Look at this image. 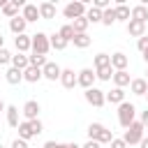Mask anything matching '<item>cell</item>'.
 Returning <instances> with one entry per match:
<instances>
[{
	"label": "cell",
	"mask_w": 148,
	"mask_h": 148,
	"mask_svg": "<svg viewBox=\"0 0 148 148\" xmlns=\"http://www.w3.org/2000/svg\"><path fill=\"white\" fill-rule=\"evenodd\" d=\"M88 139H90V141H97V143L102 146V143H111L113 134H111V130H106L102 123H92V125L88 127Z\"/></svg>",
	"instance_id": "6da1fadb"
},
{
	"label": "cell",
	"mask_w": 148,
	"mask_h": 148,
	"mask_svg": "<svg viewBox=\"0 0 148 148\" xmlns=\"http://www.w3.org/2000/svg\"><path fill=\"white\" fill-rule=\"evenodd\" d=\"M134 116H136V106H134V104H130V102L118 104V123H120L125 130L134 123Z\"/></svg>",
	"instance_id": "7a4b0ae2"
},
{
	"label": "cell",
	"mask_w": 148,
	"mask_h": 148,
	"mask_svg": "<svg viewBox=\"0 0 148 148\" xmlns=\"http://www.w3.org/2000/svg\"><path fill=\"white\" fill-rule=\"evenodd\" d=\"M143 130H146V127H143L139 120H134V123H132V125L125 130V136H123V141H125L127 146H134V143H139V141L143 139Z\"/></svg>",
	"instance_id": "3957f363"
},
{
	"label": "cell",
	"mask_w": 148,
	"mask_h": 148,
	"mask_svg": "<svg viewBox=\"0 0 148 148\" xmlns=\"http://www.w3.org/2000/svg\"><path fill=\"white\" fill-rule=\"evenodd\" d=\"M32 39V53H37V56H46L49 53V49H51V44H49V35H44V32H37V35H32L30 37Z\"/></svg>",
	"instance_id": "277c9868"
},
{
	"label": "cell",
	"mask_w": 148,
	"mask_h": 148,
	"mask_svg": "<svg viewBox=\"0 0 148 148\" xmlns=\"http://www.w3.org/2000/svg\"><path fill=\"white\" fill-rule=\"evenodd\" d=\"M83 95H86V102H88V104H92L95 109H102V106H104V102H106L104 90H99V88H95V86H92V88H88Z\"/></svg>",
	"instance_id": "5b68a950"
},
{
	"label": "cell",
	"mask_w": 148,
	"mask_h": 148,
	"mask_svg": "<svg viewBox=\"0 0 148 148\" xmlns=\"http://www.w3.org/2000/svg\"><path fill=\"white\" fill-rule=\"evenodd\" d=\"M86 2H67L65 5V9H62V14H65V18H79V16H86Z\"/></svg>",
	"instance_id": "8992f818"
},
{
	"label": "cell",
	"mask_w": 148,
	"mask_h": 148,
	"mask_svg": "<svg viewBox=\"0 0 148 148\" xmlns=\"http://www.w3.org/2000/svg\"><path fill=\"white\" fill-rule=\"evenodd\" d=\"M95 72L90 69V67H86V69H81L79 74H76V86H81V88H92V83H95Z\"/></svg>",
	"instance_id": "52a82bcc"
},
{
	"label": "cell",
	"mask_w": 148,
	"mask_h": 148,
	"mask_svg": "<svg viewBox=\"0 0 148 148\" xmlns=\"http://www.w3.org/2000/svg\"><path fill=\"white\" fill-rule=\"evenodd\" d=\"M23 116H25V120H37V116H39V111H42V106H39V102L37 99H28L25 104H23Z\"/></svg>",
	"instance_id": "ba28073f"
},
{
	"label": "cell",
	"mask_w": 148,
	"mask_h": 148,
	"mask_svg": "<svg viewBox=\"0 0 148 148\" xmlns=\"http://www.w3.org/2000/svg\"><path fill=\"white\" fill-rule=\"evenodd\" d=\"M23 7H25L23 0H7L5 7H2V14L9 16V18H14V16H18V9H23Z\"/></svg>",
	"instance_id": "9c48e42d"
},
{
	"label": "cell",
	"mask_w": 148,
	"mask_h": 148,
	"mask_svg": "<svg viewBox=\"0 0 148 148\" xmlns=\"http://www.w3.org/2000/svg\"><path fill=\"white\" fill-rule=\"evenodd\" d=\"M60 72H62V69H60L56 62H46V65L42 67V76L49 79V81H58V79H60Z\"/></svg>",
	"instance_id": "30bf717a"
},
{
	"label": "cell",
	"mask_w": 148,
	"mask_h": 148,
	"mask_svg": "<svg viewBox=\"0 0 148 148\" xmlns=\"http://www.w3.org/2000/svg\"><path fill=\"white\" fill-rule=\"evenodd\" d=\"M25 18L23 16H14V18H9V30L18 37V35H25Z\"/></svg>",
	"instance_id": "8fae6325"
},
{
	"label": "cell",
	"mask_w": 148,
	"mask_h": 148,
	"mask_svg": "<svg viewBox=\"0 0 148 148\" xmlns=\"http://www.w3.org/2000/svg\"><path fill=\"white\" fill-rule=\"evenodd\" d=\"M130 18H132V21H141V23H146V21H148V9H146V5H136V7H132V9H130Z\"/></svg>",
	"instance_id": "7c38bea8"
},
{
	"label": "cell",
	"mask_w": 148,
	"mask_h": 148,
	"mask_svg": "<svg viewBox=\"0 0 148 148\" xmlns=\"http://www.w3.org/2000/svg\"><path fill=\"white\" fill-rule=\"evenodd\" d=\"M127 32L132 35V37H143L146 35V23H141V21H127Z\"/></svg>",
	"instance_id": "4fadbf2b"
},
{
	"label": "cell",
	"mask_w": 148,
	"mask_h": 148,
	"mask_svg": "<svg viewBox=\"0 0 148 148\" xmlns=\"http://www.w3.org/2000/svg\"><path fill=\"white\" fill-rule=\"evenodd\" d=\"M58 81L62 83V88H74V86H76V74H74V69H62Z\"/></svg>",
	"instance_id": "5bb4252c"
},
{
	"label": "cell",
	"mask_w": 148,
	"mask_h": 148,
	"mask_svg": "<svg viewBox=\"0 0 148 148\" xmlns=\"http://www.w3.org/2000/svg\"><path fill=\"white\" fill-rule=\"evenodd\" d=\"M21 16L25 18V23H32V21H37V18H39V7L28 2V5L23 7V14H21Z\"/></svg>",
	"instance_id": "9a60e30c"
},
{
	"label": "cell",
	"mask_w": 148,
	"mask_h": 148,
	"mask_svg": "<svg viewBox=\"0 0 148 148\" xmlns=\"http://www.w3.org/2000/svg\"><path fill=\"white\" fill-rule=\"evenodd\" d=\"M14 46H16V51H18V53H28V51H30V46H32V39H30L28 35H18V37L14 39Z\"/></svg>",
	"instance_id": "2e32d148"
},
{
	"label": "cell",
	"mask_w": 148,
	"mask_h": 148,
	"mask_svg": "<svg viewBox=\"0 0 148 148\" xmlns=\"http://www.w3.org/2000/svg\"><path fill=\"white\" fill-rule=\"evenodd\" d=\"M111 67L116 69V72H123V69H127V56L125 53H113L111 56Z\"/></svg>",
	"instance_id": "e0dca14e"
},
{
	"label": "cell",
	"mask_w": 148,
	"mask_h": 148,
	"mask_svg": "<svg viewBox=\"0 0 148 148\" xmlns=\"http://www.w3.org/2000/svg\"><path fill=\"white\" fill-rule=\"evenodd\" d=\"M5 79H7V83H9V86H18V83L23 81V72H21V69H16V67H9V69L5 72Z\"/></svg>",
	"instance_id": "ac0fdd59"
},
{
	"label": "cell",
	"mask_w": 148,
	"mask_h": 148,
	"mask_svg": "<svg viewBox=\"0 0 148 148\" xmlns=\"http://www.w3.org/2000/svg\"><path fill=\"white\" fill-rule=\"evenodd\" d=\"M130 90L134 95H146L148 92V81L146 79H132L130 81Z\"/></svg>",
	"instance_id": "d6986e66"
},
{
	"label": "cell",
	"mask_w": 148,
	"mask_h": 148,
	"mask_svg": "<svg viewBox=\"0 0 148 148\" xmlns=\"http://www.w3.org/2000/svg\"><path fill=\"white\" fill-rule=\"evenodd\" d=\"M104 97H106V102H111V104H123V102H125V90H123V88H113V90L104 92Z\"/></svg>",
	"instance_id": "ffe728a7"
},
{
	"label": "cell",
	"mask_w": 148,
	"mask_h": 148,
	"mask_svg": "<svg viewBox=\"0 0 148 148\" xmlns=\"http://www.w3.org/2000/svg\"><path fill=\"white\" fill-rule=\"evenodd\" d=\"M12 67H16V69H28L30 67V60H28V56L25 53H16V56H12Z\"/></svg>",
	"instance_id": "44dd1931"
},
{
	"label": "cell",
	"mask_w": 148,
	"mask_h": 148,
	"mask_svg": "<svg viewBox=\"0 0 148 148\" xmlns=\"http://www.w3.org/2000/svg\"><path fill=\"white\" fill-rule=\"evenodd\" d=\"M113 83H116V88H125V86H130V74H127V69H123V72H113Z\"/></svg>",
	"instance_id": "7402d4cb"
},
{
	"label": "cell",
	"mask_w": 148,
	"mask_h": 148,
	"mask_svg": "<svg viewBox=\"0 0 148 148\" xmlns=\"http://www.w3.org/2000/svg\"><path fill=\"white\" fill-rule=\"evenodd\" d=\"M5 113H7V125L16 130V127H18V109H16L14 104H9V106L5 109Z\"/></svg>",
	"instance_id": "603a6c76"
},
{
	"label": "cell",
	"mask_w": 148,
	"mask_h": 148,
	"mask_svg": "<svg viewBox=\"0 0 148 148\" xmlns=\"http://www.w3.org/2000/svg\"><path fill=\"white\" fill-rule=\"evenodd\" d=\"M69 25H72V30H74V35H83V32L88 30V25H90V23L86 21V16H79V18H74V21H72Z\"/></svg>",
	"instance_id": "cb8c5ba5"
},
{
	"label": "cell",
	"mask_w": 148,
	"mask_h": 148,
	"mask_svg": "<svg viewBox=\"0 0 148 148\" xmlns=\"http://www.w3.org/2000/svg\"><path fill=\"white\" fill-rule=\"evenodd\" d=\"M18 139H23V141H28V139H32L35 136V132H32V127H30V123L28 120H23V123H18Z\"/></svg>",
	"instance_id": "d4e9b609"
},
{
	"label": "cell",
	"mask_w": 148,
	"mask_h": 148,
	"mask_svg": "<svg viewBox=\"0 0 148 148\" xmlns=\"http://www.w3.org/2000/svg\"><path fill=\"white\" fill-rule=\"evenodd\" d=\"M56 16V5L53 2H42L39 5V18H53Z\"/></svg>",
	"instance_id": "484cf974"
},
{
	"label": "cell",
	"mask_w": 148,
	"mask_h": 148,
	"mask_svg": "<svg viewBox=\"0 0 148 148\" xmlns=\"http://www.w3.org/2000/svg\"><path fill=\"white\" fill-rule=\"evenodd\" d=\"M113 12H116V21H130V7L125 2H118L113 7Z\"/></svg>",
	"instance_id": "4316f807"
},
{
	"label": "cell",
	"mask_w": 148,
	"mask_h": 148,
	"mask_svg": "<svg viewBox=\"0 0 148 148\" xmlns=\"http://www.w3.org/2000/svg\"><path fill=\"white\" fill-rule=\"evenodd\" d=\"M39 79H42V69H37V67H28V69H23V81L37 83Z\"/></svg>",
	"instance_id": "83f0119b"
},
{
	"label": "cell",
	"mask_w": 148,
	"mask_h": 148,
	"mask_svg": "<svg viewBox=\"0 0 148 148\" xmlns=\"http://www.w3.org/2000/svg\"><path fill=\"white\" fill-rule=\"evenodd\" d=\"M86 21L88 23H102V12L95 9V7H88L86 9Z\"/></svg>",
	"instance_id": "f1b7e54d"
},
{
	"label": "cell",
	"mask_w": 148,
	"mask_h": 148,
	"mask_svg": "<svg viewBox=\"0 0 148 148\" xmlns=\"http://www.w3.org/2000/svg\"><path fill=\"white\" fill-rule=\"evenodd\" d=\"M49 44H51V49H56V51H62V49H65L69 42H65V39H62V37L56 32V35H51V37H49Z\"/></svg>",
	"instance_id": "f546056e"
},
{
	"label": "cell",
	"mask_w": 148,
	"mask_h": 148,
	"mask_svg": "<svg viewBox=\"0 0 148 148\" xmlns=\"http://www.w3.org/2000/svg\"><path fill=\"white\" fill-rule=\"evenodd\" d=\"M72 42H74V46H76V49H88L92 39H90V37L83 32V35H74V39H72Z\"/></svg>",
	"instance_id": "4dcf8cb0"
},
{
	"label": "cell",
	"mask_w": 148,
	"mask_h": 148,
	"mask_svg": "<svg viewBox=\"0 0 148 148\" xmlns=\"http://www.w3.org/2000/svg\"><path fill=\"white\" fill-rule=\"evenodd\" d=\"M111 65V56L109 53H97L95 56V69H102V67H109Z\"/></svg>",
	"instance_id": "1f68e13d"
},
{
	"label": "cell",
	"mask_w": 148,
	"mask_h": 148,
	"mask_svg": "<svg viewBox=\"0 0 148 148\" xmlns=\"http://www.w3.org/2000/svg\"><path fill=\"white\" fill-rule=\"evenodd\" d=\"M28 60H30V67H37V69H42L49 60H46V56H37V53H32V56H28Z\"/></svg>",
	"instance_id": "d6a6232c"
},
{
	"label": "cell",
	"mask_w": 148,
	"mask_h": 148,
	"mask_svg": "<svg viewBox=\"0 0 148 148\" xmlns=\"http://www.w3.org/2000/svg\"><path fill=\"white\" fill-rule=\"evenodd\" d=\"M95 76H97L99 81H111V76H113V67L109 65V67H102V69H95Z\"/></svg>",
	"instance_id": "836d02e7"
},
{
	"label": "cell",
	"mask_w": 148,
	"mask_h": 148,
	"mask_svg": "<svg viewBox=\"0 0 148 148\" xmlns=\"http://www.w3.org/2000/svg\"><path fill=\"white\" fill-rule=\"evenodd\" d=\"M102 23H104V25H113V23H116V12H113V7H109V9L102 12Z\"/></svg>",
	"instance_id": "e575fe53"
},
{
	"label": "cell",
	"mask_w": 148,
	"mask_h": 148,
	"mask_svg": "<svg viewBox=\"0 0 148 148\" xmlns=\"http://www.w3.org/2000/svg\"><path fill=\"white\" fill-rule=\"evenodd\" d=\"M58 35H60L65 42H72V39H74V30H72V25H69V23H65V25L58 30Z\"/></svg>",
	"instance_id": "d590c367"
},
{
	"label": "cell",
	"mask_w": 148,
	"mask_h": 148,
	"mask_svg": "<svg viewBox=\"0 0 148 148\" xmlns=\"http://www.w3.org/2000/svg\"><path fill=\"white\" fill-rule=\"evenodd\" d=\"M92 7H95V9H99V12H104V9H109V7H111V2H109V0H92Z\"/></svg>",
	"instance_id": "8d00e7d4"
},
{
	"label": "cell",
	"mask_w": 148,
	"mask_h": 148,
	"mask_svg": "<svg viewBox=\"0 0 148 148\" xmlns=\"http://www.w3.org/2000/svg\"><path fill=\"white\" fill-rule=\"evenodd\" d=\"M30 123V127H32V132H35V136L37 134H42V130H44V125H42V120L37 118V120H28Z\"/></svg>",
	"instance_id": "74e56055"
},
{
	"label": "cell",
	"mask_w": 148,
	"mask_h": 148,
	"mask_svg": "<svg viewBox=\"0 0 148 148\" xmlns=\"http://www.w3.org/2000/svg\"><path fill=\"white\" fill-rule=\"evenodd\" d=\"M7 62H12V53L2 46V49H0V65H7Z\"/></svg>",
	"instance_id": "f35d334b"
},
{
	"label": "cell",
	"mask_w": 148,
	"mask_h": 148,
	"mask_svg": "<svg viewBox=\"0 0 148 148\" xmlns=\"http://www.w3.org/2000/svg\"><path fill=\"white\" fill-rule=\"evenodd\" d=\"M136 49L143 53V51H148V37L143 35V37H139V42H136Z\"/></svg>",
	"instance_id": "ab89813d"
},
{
	"label": "cell",
	"mask_w": 148,
	"mask_h": 148,
	"mask_svg": "<svg viewBox=\"0 0 148 148\" xmlns=\"http://www.w3.org/2000/svg\"><path fill=\"white\" fill-rule=\"evenodd\" d=\"M109 146H111V148H127V143H125L123 139H111Z\"/></svg>",
	"instance_id": "60d3db41"
},
{
	"label": "cell",
	"mask_w": 148,
	"mask_h": 148,
	"mask_svg": "<svg viewBox=\"0 0 148 148\" xmlns=\"http://www.w3.org/2000/svg\"><path fill=\"white\" fill-rule=\"evenodd\" d=\"M12 148H28V141H23V139H14V141H12Z\"/></svg>",
	"instance_id": "b9f144b4"
},
{
	"label": "cell",
	"mask_w": 148,
	"mask_h": 148,
	"mask_svg": "<svg viewBox=\"0 0 148 148\" xmlns=\"http://www.w3.org/2000/svg\"><path fill=\"white\" fill-rule=\"evenodd\" d=\"M139 123H141L143 127H148V109H146V111H141V120H139Z\"/></svg>",
	"instance_id": "7bdbcfd3"
},
{
	"label": "cell",
	"mask_w": 148,
	"mask_h": 148,
	"mask_svg": "<svg viewBox=\"0 0 148 148\" xmlns=\"http://www.w3.org/2000/svg\"><path fill=\"white\" fill-rule=\"evenodd\" d=\"M81 148H102V146H99L97 141H90V139H88V141H86V143H83Z\"/></svg>",
	"instance_id": "ee69618b"
},
{
	"label": "cell",
	"mask_w": 148,
	"mask_h": 148,
	"mask_svg": "<svg viewBox=\"0 0 148 148\" xmlns=\"http://www.w3.org/2000/svg\"><path fill=\"white\" fill-rule=\"evenodd\" d=\"M60 148H81V146L74 143V141H69V143H60Z\"/></svg>",
	"instance_id": "f6af8a7d"
},
{
	"label": "cell",
	"mask_w": 148,
	"mask_h": 148,
	"mask_svg": "<svg viewBox=\"0 0 148 148\" xmlns=\"http://www.w3.org/2000/svg\"><path fill=\"white\" fill-rule=\"evenodd\" d=\"M44 148H60V143H56V141H46Z\"/></svg>",
	"instance_id": "bcb514c9"
},
{
	"label": "cell",
	"mask_w": 148,
	"mask_h": 148,
	"mask_svg": "<svg viewBox=\"0 0 148 148\" xmlns=\"http://www.w3.org/2000/svg\"><path fill=\"white\" fill-rule=\"evenodd\" d=\"M139 146H141V148H148V139H146V136H143V139H141V141H139Z\"/></svg>",
	"instance_id": "7dc6e473"
},
{
	"label": "cell",
	"mask_w": 148,
	"mask_h": 148,
	"mask_svg": "<svg viewBox=\"0 0 148 148\" xmlns=\"http://www.w3.org/2000/svg\"><path fill=\"white\" fill-rule=\"evenodd\" d=\"M2 44H5V37H2V35H0V49H2Z\"/></svg>",
	"instance_id": "c3c4849f"
},
{
	"label": "cell",
	"mask_w": 148,
	"mask_h": 148,
	"mask_svg": "<svg viewBox=\"0 0 148 148\" xmlns=\"http://www.w3.org/2000/svg\"><path fill=\"white\" fill-rule=\"evenodd\" d=\"M143 60H146V62H148V51H143Z\"/></svg>",
	"instance_id": "681fc988"
},
{
	"label": "cell",
	"mask_w": 148,
	"mask_h": 148,
	"mask_svg": "<svg viewBox=\"0 0 148 148\" xmlns=\"http://www.w3.org/2000/svg\"><path fill=\"white\" fill-rule=\"evenodd\" d=\"M5 109H7V106H5V104H2V99H0V111H5Z\"/></svg>",
	"instance_id": "f907efd6"
},
{
	"label": "cell",
	"mask_w": 148,
	"mask_h": 148,
	"mask_svg": "<svg viewBox=\"0 0 148 148\" xmlns=\"http://www.w3.org/2000/svg\"><path fill=\"white\" fill-rule=\"evenodd\" d=\"M146 99H148V92H146Z\"/></svg>",
	"instance_id": "816d5d0a"
},
{
	"label": "cell",
	"mask_w": 148,
	"mask_h": 148,
	"mask_svg": "<svg viewBox=\"0 0 148 148\" xmlns=\"http://www.w3.org/2000/svg\"><path fill=\"white\" fill-rule=\"evenodd\" d=\"M146 74H148V72H146ZM146 81H148V79H146Z\"/></svg>",
	"instance_id": "f5cc1de1"
},
{
	"label": "cell",
	"mask_w": 148,
	"mask_h": 148,
	"mask_svg": "<svg viewBox=\"0 0 148 148\" xmlns=\"http://www.w3.org/2000/svg\"><path fill=\"white\" fill-rule=\"evenodd\" d=\"M146 9H148V5H146Z\"/></svg>",
	"instance_id": "db71d44e"
},
{
	"label": "cell",
	"mask_w": 148,
	"mask_h": 148,
	"mask_svg": "<svg viewBox=\"0 0 148 148\" xmlns=\"http://www.w3.org/2000/svg\"><path fill=\"white\" fill-rule=\"evenodd\" d=\"M0 148H5V146H0Z\"/></svg>",
	"instance_id": "11a10c76"
}]
</instances>
